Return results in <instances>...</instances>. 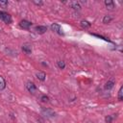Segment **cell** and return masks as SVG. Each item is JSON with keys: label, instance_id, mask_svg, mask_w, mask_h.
<instances>
[{"label": "cell", "instance_id": "6da1fadb", "mask_svg": "<svg viewBox=\"0 0 123 123\" xmlns=\"http://www.w3.org/2000/svg\"><path fill=\"white\" fill-rule=\"evenodd\" d=\"M0 20L4 21L6 24H11L12 19V16L10 13L4 12V11H1L0 12Z\"/></svg>", "mask_w": 123, "mask_h": 123}, {"label": "cell", "instance_id": "7a4b0ae2", "mask_svg": "<svg viewBox=\"0 0 123 123\" xmlns=\"http://www.w3.org/2000/svg\"><path fill=\"white\" fill-rule=\"evenodd\" d=\"M26 88L31 93H36L37 92V86H36V85L33 82H28L26 84Z\"/></svg>", "mask_w": 123, "mask_h": 123}, {"label": "cell", "instance_id": "3957f363", "mask_svg": "<svg viewBox=\"0 0 123 123\" xmlns=\"http://www.w3.org/2000/svg\"><path fill=\"white\" fill-rule=\"evenodd\" d=\"M41 113L44 115V116H47V117H53V116H55V111H52V110H50V109H45V108H43L42 110H41Z\"/></svg>", "mask_w": 123, "mask_h": 123}, {"label": "cell", "instance_id": "277c9868", "mask_svg": "<svg viewBox=\"0 0 123 123\" xmlns=\"http://www.w3.org/2000/svg\"><path fill=\"white\" fill-rule=\"evenodd\" d=\"M19 26L22 28V29H25V30H29V28L32 26V23L26 19H23L19 22Z\"/></svg>", "mask_w": 123, "mask_h": 123}, {"label": "cell", "instance_id": "5b68a950", "mask_svg": "<svg viewBox=\"0 0 123 123\" xmlns=\"http://www.w3.org/2000/svg\"><path fill=\"white\" fill-rule=\"evenodd\" d=\"M50 28H51V30H52L53 32H56V33H58V34H60V35H62V32H61V26H60L59 24L53 23V24L50 26Z\"/></svg>", "mask_w": 123, "mask_h": 123}, {"label": "cell", "instance_id": "8992f818", "mask_svg": "<svg viewBox=\"0 0 123 123\" xmlns=\"http://www.w3.org/2000/svg\"><path fill=\"white\" fill-rule=\"evenodd\" d=\"M36 31H37V34H44L46 31H47V27L46 26H41V25H39V26H37L36 27Z\"/></svg>", "mask_w": 123, "mask_h": 123}, {"label": "cell", "instance_id": "52a82bcc", "mask_svg": "<svg viewBox=\"0 0 123 123\" xmlns=\"http://www.w3.org/2000/svg\"><path fill=\"white\" fill-rule=\"evenodd\" d=\"M36 76H37V78L39 80V81H45V79H46V74L43 72V71H38V72H37V74H36Z\"/></svg>", "mask_w": 123, "mask_h": 123}, {"label": "cell", "instance_id": "ba28073f", "mask_svg": "<svg viewBox=\"0 0 123 123\" xmlns=\"http://www.w3.org/2000/svg\"><path fill=\"white\" fill-rule=\"evenodd\" d=\"M22 51L25 52L26 54H31L32 53V48H31V46L29 44H24L22 46Z\"/></svg>", "mask_w": 123, "mask_h": 123}, {"label": "cell", "instance_id": "9c48e42d", "mask_svg": "<svg viewBox=\"0 0 123 123\" xmlns=\"http://www.w3.org/2000/svg\"><path fill=\"white\" fill-rule=\"evenodd\" d=\"M70 6H71V8H73L74 10H80V9H81V6H80L79 2H77V1L70 2Z\"/></svg>", "mask_w": 123, "mask_h": 123}, {"label": "cell", "instance_id": "30bf717a", "mask_svg": "<svg viewBox=\"0 0 123 123\" xmlns=\"http://www.w3.org/2000/svg\"><path fill=\"white\" fill-rule=\"evenodd\" d=\"M105 5H106V7L109 8V9H113V8H114V3H113V1H111V0H106V1H105Z\"/></svg>", "mask_w": 123, "mask_h": 123}, {"label": "cell", "instance_id": "8fae6325", "mask_svg": "<svg viewBox=\"0 0 123 123\" xmlns=\"http://www.w3.org/2000/svg\"><path fill=\"white\" fill-rule=\"evenodd\" d=\"M113 86H114V82L113 81H108L106 83V85H105V88L106 89H111L113 87Z\"/></svg>", "mask_w": 123, "mask_h": 123}, {"label": "cell", "instance_id": "7c38bea8", "mask_svg": "<svg viewBox=\"0 0 123 123\" xmlns=\"http://www.w3.org/2000/svg\"><path fill=\"white\" fill-rule=\"evenodd\" d=\"M6 87V81L5 79L0 75V90H3Z\"/></svg>", "mask_w": 123, "mask_h": 123}, {"label": "cell", "instance_id": "4fadbf2b", "mask_svg": "<svg viewBox=\"0 0 123 123\" xmlns=\"http://www.w3.org/2000/svg\"><path fill=\"white\" fill-rule=\"evenodd\" d=\"M81 26L83 28H85V29H87V28H89L91 26V24L88 21H86V20H82L81 21Z\"/></svg>", "mask_w": 123, "mask_h": 123}, {"label": "cell", "instance_id": "5bb4252c", "mask_svg": "<svg viewBox=\"0 0 123 123\" xmlns=\"http://www.w3.org/2000/svg\"><path fill=\"white\" fill-rule=\"evenodd\" d=\"M111 20H112V18H111V16H110V15H105V16L103 17V23H105V24L110 23Z\"/></svg>", "mask_w": 123, "mask_h": 123}, {"label": "cell", "instance_id": "9a60e30c", "mask_svg": "<svg viewBox=\"0 0 123 123\" xmlns=\"http://www.w3.org/2000/svg\"><path fill=\"white\" fill-rule=\"evenodd\" d=\"M118 100L122 101L123 100V86H120L119 91H118Z\"/></svg>", "mask_w": 123, "mask_h": 123}, {"label": "cell", "instance_id": "2e32d148", "mask_svg": "<svg viewBox=\"0 0 123 123\" xmlns=\"http://www.w3.org/2000/svg\"><path fill=\"white\" fill-rule=\"evenodd\" d=\"M113 118H114V116H111V115H107V116L105 117V121H106V123H112Z\"/></svg>", "mask_w": 123, "mask_h": 123}, {"label": "cell", "instance_id": "e0dca14e", "mask_svg": "<svg viewBox=\"0 0 123 123\" xmlns=\"http://www.w3.org/2000/svg\"><path fill=\"white\" fill-rule=\"evenodd\" d=\"M58 66H59V68L63 69V68L65 67V63H64V62H63V61H59V62H58Z\"/></svg>", "mask_w": 123, "mask_h": 123}, {"label": "cell", "instance_id": "ac0fdd59", "mask_svg": "<svg viewBox=\"0 0 123 123\" xmlns=\"http://www.w3.org/2000/svg\"><path fill=\"white\" fill-rule=\"evenodd\" d=\"M0 6L2 8H6L8 6V1L7 0H0Z\"/></svg>", "mask_w": 123, "mask_h": 123}, {"label": "cell", "instance_id": "d6986e66", "mask_svg": "<svg viewBox=\"0 0 123 123\" xmlns=\"http://www.w3.org/2000/svg\"><path fill=\"white\" fill-rule=\"evenodd\" d=\"M40 100H41L42 102H44V103H45V102L47 103V102L49 101V98H48V97H47L46 95H42V96L40 97Z\"/></svg>", "mask_w": 123, "mask_h": 123}, {"label": "cell", "instance_id": "ffe728a7", "mask_svg": "<svg viewBox=\"0 0 123 123\" xmlns=\"http://www.w3.org/2000/svg\"><path fill=\"white\" fill-rule=\"evenodd\" d=\"M33 3L36 4V5H37V6H42L43 5V2L42 1H36V0H34Z\"/></svg>", "mask_w": 123, "mask_h": 123}]
</instances>
